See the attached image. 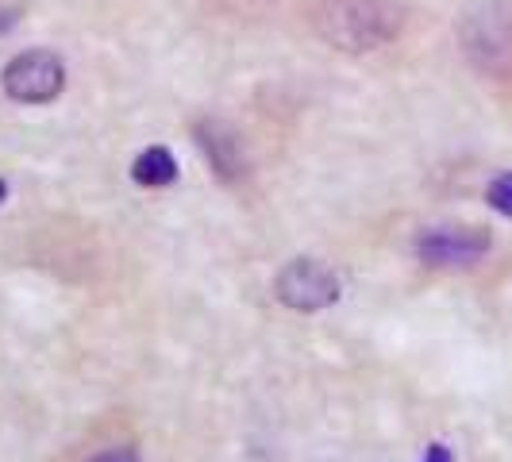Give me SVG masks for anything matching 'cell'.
<instances>
[{
  "mask_svg": "<svg viewBox=\"0 0 512 462\" xmlns=\"http://www.w3.org/2000/svg\"><path fill=\"white\" fill-rule=\"evenodd\" d=\"M401 4L397 0H316L312 27L316 35L343 54H370L401 35Z\"/></svg>",
  "mask_w": 512,
  "mask_h": 462,
  "instance_id": "cell-1",
  "label": "cell"
},
{
  "mask_svg": "<svg viewBox=\"0 0 512 462\" xmlns=\"http://www.w3.org/2000/svg\"><path fill=\"white\" fill-rule=\"evenodd\" d=\"M462 58L489 81H512V0H478L459 16Z\"/></svg>",
  "mask_w": 512,
  "mask_h": 462,
  "instance_id": "cell-2",
  "label": "cell"
},
{
  "mask_svg": "<svg viewBox=\"0 0 512 462\" xmlns=\"http://www.w3.org/2000/svg\"><path fill=\"white\" fill-rule=\"evenodd\" d=\"M493 247V235L478 224H439L416 235V258L432 270H462L482 262Z\"/></svg>",
  "mask_w": 512,
  "mask_h": 462,
  "instance_id": "cell-3",
  "label": "cell"
},
{
  "mask_svg": "<svg viewBox=\"0 0 512 462\" xmlns=\"http://www.w3.org/2000/svg\"><path fill=\"white\" fill-rule=\"evenodd\" d=\"M274 297L293 312H320L339 301V278L320 258H293L274 278Z\"/></svg>",
  "mask_w": 512,
  "mask_h": 462,
  "instance_id": "cell-4",
  "label": "cell"
},
{
  "mask_svg": "<svg viewBox=\"0 0 512 462\" xmlns=\"http://www.w3.org/2000/svg\"><path fill=\"white\" fill-rule=\"evenodd\" d=\"M0 85L16 104H51L66 89V66L54 51H20L4 66Z\"/></svg>",
  "mask_w": 512,
  "mask_h": 462,
  "instance_id": "cell-5",
  "label": "cell"
},
{
  "mask_svg": "<svg viewBox=\"0 0 512 462\" xmlns=\"http://www.w3.org/2000/svg\"><path fill=\"white\" fill-rule=\"evenodd\" d=\"M193 139L205 154V162L212 166V174L224 181V185H239L251 174V158H247V143L243 135L231 128L228 120L220 116H201L193 124Z\"/></svg>",
  "mask_w": 512,
  "mask_h": 462,
  "instance_id": "cell-6",
  "label": "cell"
},
{
  "mask_svg": "<svg viewBox=\"0 0 512 462\" xmlns=\"http://www.w3.org/2000/svg\"><path fill=\"white\" fill-rule=\"evenodd\" d=\"M131 178L139 181V185H147V189L174 185L178 181V162H174L170 147H147V151L131 162Z\"/></svg>",
  "mask_w": 512,
  "mask_h": 462,
  "instance_id": "cell-7",
  "label": "cell"
},
{
  "mask_svg": "<svg viewBox=\"0 0 512 462\" xmlns=\"http://www.w3.org/2000/svg\"><path fill=\"white\" fill-rule=\"evenodd\" d=\"M486 197H489V205L497 208L501 216H512V170H509V174H501V178L489 181Z\"/></svg>",
  "mask_w": 512,
  "mask_h": 462,
  "instance_id": "cell-8",
  "label": "cell"
},
{
  "mask_svg": "<svg viewBox=\"0 0 512 462\" xmlns=\"http://www.w3.org/2000/svg\"><path fill=\"white\" fill-rule=\"evenodd\" d=\"M89 462H139V451L135 447H108V451L93 455Z\"/></svg>",
  "mask_w": 512,
  "mask_h": 462,
  "instance_id": "cell-9",
  "label": "cell"
},
{
  "mask_svg": "<svg viewBox=\"0 0 512 462\" xmlns=\"http://www.w3.org/2000/svg\"><path fill=\"white\" fill-rule=\"evenodd\" d=\"M424 462H455V455H451V447H447V443H428Z\"/></svg>",
  "mask_w": 512,
  "mask_h": 462,
  "instance_id": "cell-10",
  "label": "cell"
},
{
  "mask_svg": "<svg viewBox=\"0 0 512 462\" xmlns=\"http://www.w3.org/2000/svg\"><path fill=\"white\" fill-rule=\"evenodd\" d=\"M12 24H16V12L12 8H0V31H8Z\"/></svg>",
  "mask_w": 512,
  "mask_h": 462,
  "instance_id": "cell-11",
  "label": "cell"
},
{
  "mask_svg": "<svg viewBox=\"0 0 512 462\" xmlns=\"http://www.w3.org/2000/svg\"><path fill=\"white\" fill-rule=\"evenodd\" d=\"M0 197H4V181H0Z\"/></svg>",
  "mask_w": 512,
  "mask_h": 462,
  "instance_id": "cell-12",
  "label": "cell"
}]
</instances>
